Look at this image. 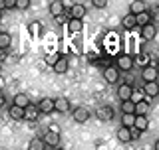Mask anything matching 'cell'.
I'll list each match as a JSON object with an SVG mask.
<instances>
[{
	"mask_svg": "<svg viewBox=\"0 0 159 150\" xmlns=\"http://www.w3.org/2000/svg\"><path fill=\"white\" fill-rule=\"evenodd\" d=\"M135 18H137V26H141V28H145L147 24H153L151 22V12H149V10L143 12V14H139V16H135Z\"/></svg>",
	"mask_w": 159,
	"mask_h": 150,
	"instance_id": "cb8c5ba5",
	"label": "cell"
},
{
	"mask_svg": "<svg viewBox=\"0 0 159 150\" xmlns=\"http://www.w3.org/2000/svg\"><path fill=\"white\" fill-rule=\"evenodd\" d=\"M143 93H145L147 99L157 97V95H159V83H157V81H153V83H143Z\"/></svg>",
	"mask_w": 159,
	"mask_h": 150,
	"instance_id": "30bf717a",
	"label": "cell"
},
{
	"mask_svg": "<svg viewBox=\"0 0 159 150\" xmlns=\"http://www.w3.org/2000/svg\"><path fill=\"white\" fill-rule=\"evenodd\" d=\"M52 150H64V148H60V146H56V148H52Z\"/></svg>",
	"mask_w": 159,
	"mask_h": 150,
	"instance_id": "f35d334b",
	"label": "cell"
},
{
	"mask_svg": "<svg viewBox=\"0 0 159 150\" xmlns=\"http://www.w3.org/2000/svg\"><path fill=\"white\" fill-rule=\"evenodd\" d=\"M16 4H18V0H4V2H0V8L2 10H12V8H16Z\"/></svg>",
	"mask_w": 159,
	"mask_h": 150,
	"instance_id": "f546056e",
	"label": "cell"
},
{
	"mask_svg": "<svg viewBox=\"0 0 159 150\" xmlns=\"http://www.w3.org/2000/svg\"><path fill=\"white\" fill-rule=\"evenodd\" d=\"M116 67H117V69H121V71H125V73H129V71L133 69V57H131V56H127V53L119 56V57H117V61H116Z\"/></svg>",
	"mask_w": 159,
	"mask_h": 150,
	"instance_id": "3957f363",
	"label": "cell"
},
{
	"mask_svg": "<svg viewBox=\"0 0 159 150\" xmlns=\"http://www.w3.org/2000/svg\"><path fill=\"white\" fill-rule=\"evenodd\" d=\"M24 111H26V109L16 107V105H10L8 107V115H10L12 121H24Z\"/></svg>",
	"mask_w": 159,
	"mask_h": 150,
	"instance_id": "7c38bea8",
	"label": "cell"
},
{
	"mask_svg": "<svg viewBox=\"0 0 159 150\" xmlns=\"http://www.w3.org/2000/svg\"><path fill=\"white\" fill-rule=\"evenodd\" d=\"M157 69H159V65H157Z\"/></svg>",
	"mask_w": 159,
	"mask_h": 150,
	"instance_id": "ab89813d",
	"label": "cell"
},
{
	"mask_svg": "<svg viewBox=\"0 0 159 150\" xmlns=\"http://www.w3.org/2000/svg\"><path fill=\"white\" fill-rule=\"evenodd\" d=\"M155 34H157V28H155V24H147L145 28H141V36H143V40H153L155 38Z\"/></svg>",
	"mask_w": 159,
	"mask_h": 150,
	"instance_id": "ac0fdd59",
	"label": "cell"
},
{
	"mask_svg": "<svg viewBox=\"0 0 159 150\" xmlns=\"http://www.w3.org/2000/svg\"><path fill=\"white\" fill-rule=\"evenodd\" d=\"M147 12V6L145 2H141V0H135V2L129 4V14H133V16H139V14Z\"/></svg>",
	"mask_w": 159,
	"mask_h": 150,
	"instance_id": "4fadbf2b",
	"label": "cell"
},
{
	"mask_svg": "<svg viewBox=\"0 0 159 150\" xmlns=\"http://www.w3.org/2000/svg\"><path fill=\"white\" fill-rule=\"evenodd\" d=\"M92 4H93V8H99V10H102V8H106L109 2H107V0H93Z\"/></svg>",
	"mask_w": 159,
	"mask_h": 150,
	"instance_id": "1f68e13d",
	"label": "cell"
},
{
	"mask_svg": "<svg viewBox=\"0 0 159 150\" xmlns=\"http://www.w3.org/2000/svg\"><path fill=\"white\" fill-rule=\"evenodd\" d=\"M117 97L121 99V101H131V97H133V87L131 85H119L117 87Z\"/></svg>",
	"mask_w": 159,
	"mask_h": 150,
	"instance_id": "52a82bcc",
	"label": "cell"
},
{
	"mask_svg": "<svg viewBox=\"0 0 159 150\" xmlns=\"http://www.w3.org/2000/svg\"><path fill=\"white\" fill-rule=\"evenodd\" d=\"M38 109H40V113H44V115H50V113H54V111H56V99H50V97H44V99H40V103H38Z\"/></svg>",
	"mask_w": 159,
	"mask_h": 150,
	"instance_id": "277c9868",
	"label": "cell"
},
{
	"mask_svg": "<svg viewBox=\"0 0 159 150\" xmlns=\"http://www.w3.org/2000/svg\"><path fill=\"white\" fill-rule=\"evenodd\" d=\"M86 16V6L84 4H74L72 6V18L74 20H82Z\"/></svg>",
	"mask_w": 159,
	"mask_h": 150,
	"instance_id": "7402d4cb",
	"label": "cell"
},
{
	"mask_svg": "<svg viewBox=\"0 0 159 150\" xmlns=\"http://www.w3.org/2000/svg\"><path fill=\"white\" fill-rule=\"evenodd\" d=\"M96 117H98L102 123L113 121V107H109V105H102V107H98V109H96Z\"/></svg>",
	"mask_w": 159,
	"mask_h": 150,
	"instance_id": "7a4b0ae2",
	"label": "cell"
},
{
	"mask_svg": "<svg viewBox=\"0 0 159 150\" xmlns=\"http://www.w3.org/2000/svg\"><path fill=\"white\" fill-rule=\"evenodd\" d=\"M149 109H151V107H149V99L147 97L143 99V101L135 103V115H137V117H145V115L149 113Z\"/></svg>",
	"mask_w": 159,
	"mask_h": 150,
	"instance_id": "9a60e30c",
	"label": "cell"
},
{
	"mask_svg": "<svg viewBox=\"0 0 159 150\" xmlns=\"http://www.w3.org/2000/svg\"><path fill=\"white\" fill-rule=\"evenodd\" d=\"M121 115H135V103L133 101H121Z\"/></svg>",
	"mask_w": 159,
	"mask_h": 150,
	"instance_id": "484cf974",
	"label": "cell"
},
{
	"mask_svg": "<svg viewBox=\"0 0 159 150\" xmlns=\"http://www.w3.org/2000/svg\"><path fill=\"white\" fill-rule=\"evenodd\" d=\"M121 127L123 128H133L135 127V115H121Z\"/></svg>",
	"mask_w": 159,
	"mask_h": 150,
	"instance_id": "d4e9b609",
	"label": "cell"
},
{
	"mask_svg": "<svg viewBox=\"0 0 159 150\" xmlns=\"http://www.w3.org/2000/svg\"><path fill=\"white\" fill-rule=\"evenodd\" d=\"M89 117H92V115H89V111H88L86 107H76V109L72 111V119H74V121H76L78 124L88 123V119H89Z\"/></svg>",
	"mask_w": 159,
	"mask_h": 150,
	"instance_id": "5b68a950",
	"label": "cell"
},
{
	"mask_svg": "<svg viewBox=\"0 0 159 150\" xmlns=\"http://www.w3.org/2000/svg\"><path fill=\"white\" fill-rule=\"evenodd\" d=\"M121 26L125 28V30H133V28L137 26V18L133 16V14H125L123 20H121Z\"/></svg>",
	"mask_w": 159,
	"mask_h": 150,
	"instance_id": "ffe728a7",
	"label": "cell"
},
{
	"mask_svg": "<svg viewBox=\"0 0 159 150\" xmlns=\"http://www.w3.org/2000/svg\"><path fill=\"white\" fill-rule=\"evenodd\" d=\"M68 65H70V63H68V57H66V56H62V57H60L58 61H56V65H52V69H54V73L64 75V73L68 71Z\"/></svg>",
	"mask_w": 159,
	"mask_h": 150,
	"instance_id": "5bb4252c",
	"label": "cell"
},
{
	"mask_svg": "<svg viewBox=\"0 0 159 150\" xmlns=\"http://www.w3.org/2000/svg\"><path fill=\"white\" fill-rule=\"evenodd\" d=\"M10 44H12L10 34H8V32H0V48H2V49H8Z\"/></svg>",
	"mask_w": 159,
	"mask_h": 150,
	"instance_id": "83f0119b",
	"label": "cell"
},
{
	"mask_svg": "<svg viewBox=\"0 0 159 150\" xmlns=\"http://www.w3.org/2000/svg\"><path fill=\"white\" fill-rule=\"evenodd\" d=\"M129 131H131V140H137V138H139V136H141V134H143L141 131H137L135 127H133V128H129Z\"/></svg>",
	"mask_w": 159,
	"mask_h": 150,
	"instance_id": "e575fe53",
	"label": "cell"
},
{
	"mask_svg": "<svg viewBox=\"0 0 159 150\" xmlns=\"http://www.w3.org/2000/svg\"><path fill=\"white\" fill-rule=\"evenodd\" d=\"M82 30H84V22H82V20L70 18V24H68V32L70 34H80Z\"/></svg>",
	"mask_w": 159,
	"mask_h": 150,
	"instance_id": "d6986e66",
	"label": "cell"
},
{
	"mask_svg": "<svg viewBox=\"0 0 159 150\" xmlns=\"http://www.w3.org/2000/svg\"><path fill=\"white\" fill-rule=\"evenodd\" d=\"M50 14H52L54 18L62 16V14H64V2H60V0H54V2H50Z\"/></svg>",
	"mask_w": 159,
	"mask_h": 150,
	"instance_id": "2e32d148",
	"label": "cell"
},
{
	"mask_svg": "<svg viewBox=\"0 0 159 150\" xmlns=\"http://www.w3.org/2000/svg\"><path fill=\"white\" fill-rule=\"evenodd\" d=\"M103 79H106L107 83H117V79H119V69L116 65H109L103 69Z\"/></svg>",
	"mask_w": 159,
	"mask_h": 150,
	"instance_id": "8992f818",
	"label": "cell"
},
{
	"mask_svg": "<svg viewBox=\"0 0 159 150\" xmlns=\"http://www.w3.org/2000/svg\"><path fill=\"white\" fill-rule=\"evenodd\" d=\"M117 140L119 142H123V144H127V142H131V131L129 128H119L117 131Z\"/></svg>",
	"mask_w": 159,
	"mask_h": 150,
	"instance_id": "603a6c76",
	"label": "cell"
},
{
	"mask_svg": "<svg viewBox=\"0 0 159 150\" xmlns=\"http://www.w3.org/2000/svg\"><path fill=\"white\" fill-rule=\"evenodd\" d=\"M60 57H62V56H58V53H54V56H50V57H48V63H52V65H56V61H58Z\"/></svg>",
	"mask_w": 159,
	"mask_h": 150,
	"instance_id": "d590c367",
	"label": "cell"
},
{
	"mask_svg": "<svg viewBox=\"0 0 159 150\" xmlns=\"http://www.w3.org/2000/svg\"><path fill=\"white\" fill-rule=\"evenodd\" d=\"M153 20H159V8H157L155 14H151V22H153Z\"/></svg>",
	"mask_w": 159,
	"mask_h": 150,
	"instance_id": "8d00e7d4",
	"label": "cell"
},
{
	"mask_svg": "<svg viewBox=\"0 0 159 150\" xmlns=\"http://www.w3.org/2000/svg\"><path fill=\"white\" fill-rule=\"evenodd\" d=\"M147 127H149V121H147V117H137L135 115V128L137 131H147Z\"/></svg>",
	"mask_w": 159,
	"mask_h": 150,
	"instance_id": "4316f807",
	"label": "cell"
},
{
	"mask_svg": "<svg viewBox=\"0 0 159 150\" xmlns=\"http://www.w3.org/2000/svg\"><path fill=\"white\" fill-rule=\"evenodd\" d=\"M46 146L48 144L44 142V138H38V136L28 142V150H46Z\"/></svg>",
	"mask_w": 159,
	"mask_h": 150,
	"instance_id": "44dd1931",
	"label": "cell"
},
{
	"mask_svg": "<svg viewBox=\"0 0 159 150\" xmlns=\"http://www.w3.org/2000/svg\"><path fill=\"white\" fill-rule=\"evenodd\" d=\"M56 24H58V26H64V24H70V20H68L66 14H62V16L56 18Z\"/></svg>",
	"mask_w": 159,
	"mask_h": 150,
	"instance_id": "d6a6232c",
	"label": "cell"
},
{
	"mask_svg": "<svg viewBox=\"0 0 159 150\" xmlns=\"http://www.w3.org/2000/svg\"><path fill=\"white\" fill-rule=\"evenodd\" d=\"M123 85H133V73L131 71L125 73V77H123Z\"/></svg>",
	"mask_w": 159,
	"mask_h": 150,
	"instance_id": "836d02e7",
	"label": "cell"
},
{
	"mask_svg": "<svg viewBox=\"0 0 159 150\" xmlns=\"http://www.w3.org/2000/svg\"><path fill=\"white\" fill-rule=\"evenodd\" d=\"M44 142H46L48 146H52V148H56V146H60V132L48 131L46 134H44Z\"/></svg>",
	"mask_w": 159,
	"mask_h": 150,
	"instance_id": "8fae6325",
	"label": "cell"
},
{
	"mask_svg": "<svg viewBox=\"0 0 159 150\" xmlns=\"http://www.w3.org/2000/svg\"><path fill=\"white\" fill-rule=\"evenodd\" d=\"M157 77H159L157 65H145V67H143V71H141L143 83H153V81H157Z\"/></svg>",
	"mask_w": 159,
	"mask_h": 150,
	"instance_id": "6da1fadb",
	"label": "cell"
},
{
	"mask_svg": "<svg viewBox=\"0 0 159 150\" xmlns=\"http://www.w3.org/2000/svg\"><path fill=\"white\" fill-rule=\"evenodd\" d=\"M70 111V99L66 97H58L56 99V113H68Z\"/></svg>",
	"mask_w": 159,
	"mask_h": 150,
	"instance_id": "e0dca14e",
	"label": "cell"
},
{
	"mask_svg": "<svg viewBox=\"0 0 159 150\" xmlns=\"http://www.w3.org/2000/svg\"><path fill=\"white\" fill-rule=\"evenodd\" d=\"M38 117H40V109H38V105H30L26 111H24V121H28V123L38 121Z\"/></svg>",
	"mask_w": 159,
	"mask_h": 150,
	"instance_id": "ba28073f",
	"label": "cell"
},
{
	"mask_svg": "<svg viewBox=\"0 0 159 150\" xmlns=\"http://www.w3.org/2000/svg\"><path fill=\"white\" fill-rule=\"evenodd\" d=\"M12 105L22 107V109H28L30 105H32V101H30V97H28L26 93H16V95H14V103Z\"/></svg>",
	"mask_w": 159,
	"mask_h": 150,
	"instance_id": "9c48e42d",
	"label": "cell"
},
{
	"mask_svg": "<svg viewBox=\"0 0 159 150\" xmlns=\"http://www.w3.org/2000/svg\"><path fill=\"white\" fill-rule=\"evenodd\" d=\"M28 30H30V34H32V36H42V24H40V22H32V24H30V26H28Z\"/></svg>",
	"mask_w": 159,
	"mask_h": 150,
	"instance_id": "f1b7e54d",
	"label": "cell"
},
{
	"mask_svg": "<svg viewBox=\"0 0 159 150\" xmlns=\"http://www.w3.org/2000/svg\"><path fill=\"white\" fill-rule=\"evenodd\" d=\"M155 150H159V138L155 140Z\"/></svg>",
	"mask_w": 159,
	"mask_h": 150,
	"instance_id": "74e56055",
	"label": "cell"
},
{
	"mask_svg": "<svg viewBox=\"0 0 159 150\" xmlns=\"http://www.w3.org/2000/svg\"><path fill=\"white\" fill-rule=\"evenodd\" d=\"M30 4H32L30 0H18L16 8H18V10H28V8H30Z\"/></svg>",
	"mask_w": 159,
	"mask_h": 150,
	"instance_id": "4dcf8cb0",
	"label": "cell"
}]
</instances>
